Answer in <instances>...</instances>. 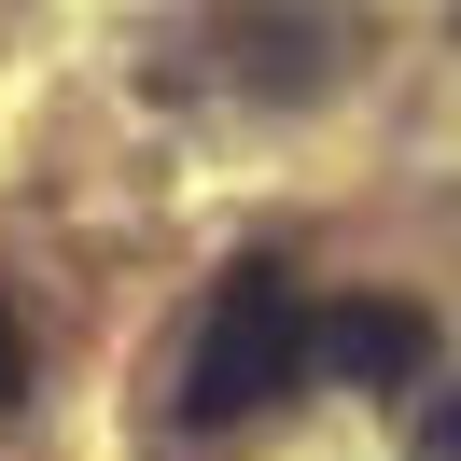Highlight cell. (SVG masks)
<instances>
[{
  "mask_svg": "<svg viewBox=\"0 0 461 461\" xmlns=\"http://www.w3.org/2000/svg\"><path fill=\"white\" fill-rule=\"evenodd\" d=\"M294 377H308V294H294V266L252 252V266H224L196 349H182V420L224 433V420H252V405H280Z\"/></svg>",
  "mask_w": 461,
  "mask_h": 461,
  "instance_id": "cell-1",
  "label": "cell"
},
{
  "mask_svg": "<svg viewBox=\"0 0 461 461\" xmlns=\"http://www.w3.org/2000/svg\"><path fill=\"white\" fill-rule=\"evenodd\" d=\"M308 364H321V377H349V392H405V377L433 364V321H420V308H392V294H349V308H321V321H308Z\"/></svg>",
  "mask_w": 461,
  "mask_h": 461,
  "instance_id": "cell-2",
  "label": "cell"
},
{
  "mask_svg": "<svg viewBox=\"0 0 461 461\" xmlns=\"http://www.w3.org/2000/svg\"><path fill=\"white\" fill-rule=\"evenodd\" d=\"M420 447H433V461H461V392H433V405H420Z\"/></svg>",
  "mask_w": 461,
  "mask_h": 461,
  "instance_id": "cell-3",
  "label": "cell"
},
{
  "mask_svg": "<svg viewBox=\"0 0 461 461\" xmlns=\"http://www.w3.org/2000/svg\"><path fill=\"white\" fill-rule=\"evenodd\" d=\"M29 392V336H14V308H0V405Z\"/></svg>",
  "mask_w": 461,
  "mask_h": 461,
  "instance_id": "cell-4",
  "label": "cell"
}]
</instances>
